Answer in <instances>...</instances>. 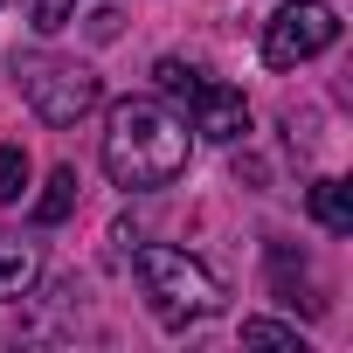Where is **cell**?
Returning <instances> with one entry per match:
<instances>
[{"instance_id":"1","label":"cell","mask_w":353,"mask_h":353,"mask_svg":"<svg viewBox=\"0 0 353 353\" xmlns=\"http://www.w3.org/2000/svg\"><path fill=\"white\" fill-rule=\"evenodd\" d=\"M188 152H194V132L181 111H166L159 97H125L111 104L104 118V173H111V188H166V181H181L188 173Z\"/></svg>"},{"instance_id":"2","label":"cell","mask_w":353,"mask_h":353,"mask_svg":"<svg viewBox=\"0 0 353 353\" xmlns=\"http://www.w3.org/2000/svg\"><path fill=\"white\" fill-rule=\"evenodd\" d=\"M132 270H139V284H145L152 319L173 325V332H181V325H201V319L222 312V284H215V270L194 263L188 250H173V243H139V250H132Z\"/></svg>"},{"instance_id":"5","label":"cell","mask_w":353,"mask_h":353,"mask_svg":"<svg viewBox=\"0 0 353 353\" xmlns=\"http://www.w3.org/2000/svg\"><path fill=\"white\" fill-rule=\"evenodd\" d=\"M332 42H339L332 0H284V8L263 21V63H270V70H298V63L325 56Z\"/></svg>"},{"instance_id":"12","label":"cell","mask_w":353,"mask_h":353,"mask_svg":"<svg viewBox=\"0 0 353 353\" xmlns=\"http://www.w3.org/2000/svg\"><path fill=\"white\" fill-rule=\"evenodd\" d=\"M28 21H35L42 35H56V28L77 21V0H28Z\"/></svg>"},{"instance_id":"6","label":"cell","mask_w":353,"mask_h":353,"mask_svg":"<svg viewBox=\"0 0 353 353\" xmlns=\"http://www.w3.org/2000/svg\"><path fill=\"white\" fill-rule=\"evenodd\" d=\"M263 277H270V298H277V305H291L298 319H325V291H319L312 263H305L291 243H270V250H263Z\"/></svg>"},{"instance_id":"11","label":"cell","mask_w":353,"mask_h":353,"mask_svg":"<svg viewBox=\"0 0 353 353\" xmlns=\"http://www.w3.org/2000/svg\"><path fill=\"white\" fill-rule=\"evenodd\" d=\"M21 194H28V152L0 145V201H21Z\"/></svg>"},{"instance_id":"7","label":"cell","mask_w":353,"mask_h":353,"mask_svg":"<svg viewBox=\"0 0 353 353\" xmlns=\"http://www.w3.org/2000/svg\"><path fill=\"white\" fill-rule=\"evenodd\" d=\"M305 215H312L325 236H353V188L332 181V173H319V181L305 188Z\"/></svg>"},{"instance_id":"10","label":"cell","mask_w":353,"mask_h":353,"mask_svg":"<svg viewBox=\"0 0 353 353\" xmlns=\"http://www.w3.org/2000/svg\"><path fill=\"white\" fill-rule=\"evenodd\" d=\"M243 346H291V353H305L298 325H277V319H243Z\"/></svg>"},{"instance_id":"3","label":"cell","mask_w":353,"mask_h":353,"mask_svg":"<svg viewBox=\"0 0 353 353\" xmlns=\"http://www.w3.org/2000/svg\"><path fill=\"white\" fill-rule=\"evenodd\" d=\"M8 77H14V90L35 104L42 125H77V118H90V111L104 104L97 70H90V63H70V56H49V49H14V56H8Z\"/></svg>"},{"instance_id":"4","label":"cell","mask_w":353,"mask_h":353,"mask_svg":"<svg viewBox=\"0 0 353 353\" xmlns=\"http://www.w3.org/2000/svg\"><path fill=\"white\" fill-rule=\"evenodd\" d=\"M152 83H159V97H173V104H181V118H194V132H201V139H215V145L250 139V104H243V90L208 83L194 63L159 56V63H152Z\"/></svg>"},{"instance_id":"9","label":"cell","mask_w":353,"mask_h":353,"mask_svg":"<svg viewBox=\"0 0 353 353\" xmlns=\"http://www.w3.org/2000/svg\"><path fill=\"white\" fill-rule=\"evenodd\" d=\"M70 215H77V166H56L42 181V194H35V229H56Z\"/></svg>"},{"instance_id":"8","label":"cell","mask_w":353,"mask_h":353,"mask_svg":"<svg viewBox=\"0 0 353 353\" xmlns=\"http://www.w3.org/2000/svg\"><path fill=\"white\" fill-rule=\"evenodd\" d=\"M35 277H42V256H35V243H21V236H0V305H8V298H21Z\"/></svg>"}]
</instances>
